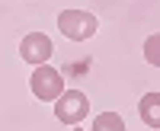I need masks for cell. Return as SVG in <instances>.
Masks as SVG:
<instances>
[{
    "instance_id": "cell-3",
    "label": "cell",
    "mask_w": 160,
    "mask_h": 131,
    "mask_svg": "<svg viewBox=\"0 0 160 131\" xmlns=\"http://www.w3.org/2000/svg\"><path fill=\"white\" fill-rule=\"evenodd\" d=\"M87 115H90V99L80 90H64L55 99V119L61 125H80Z\"/></svg>"
},
{
    "instance_id": "cell-6",
    "label": "cell",
    "mask_w": 160,
    "mask_h": 131,
    "mask_svg": "<svg viewBox=\"0 0 160 131\" xmlns=\"http://www.w3.org/2000/svg\"><path fill=\"white\" fill-rule=\"evenodd\" d=\"M90 131H125V122L118 112H99L93 119V128Z\"/></svg>"
},
{
    "instance_id": "cell-2",
    "label": "cell",
    "mask_w": 160,
    "mask_h": 131,
    "mask_svg": "<svg viewBox=\"0 0 160 131\" xmlns=\"http://www.w3.org/2000/svg\"><path fill=\"white\" fill-rule=\"evenodd\" d=\"M29 86H32V96L42 99V102H55L64 93V77L61 70H55L51 64H35L32 77H29Z\"/></svg>"
},
{
    "instance_id": "cell-1",
    "label": "cell",
    "mask_w": 160,
    "mask_h": 131,
    "mask_svg": "<svg viewBox=\"0 0 160 131\" xmlns=\"http://www.w3.org/2000/svg\"><path fill=\"white\" fill-rule=\"evenodd\" d=\"M58 29L71 38V42H87V38L96 35L99 19L87 10H61L58 13Z\"/></svg>"
},
{
    "instance_id": "cell-4",
    "label": "cell",
    "mask_w": 160,
    "mask_h": 131,
    "mask_svg": "<svg viewBox=\"0 0 160 131\" xmlns=\"http://www.w3.org/2000/svg\"><path fill=\"white\" fill-rule=\"evenodd\" d=\"M51 51H55V45H51V38L45 32H29L19 42V58L26 64H32V67H35V64H48Z\"/></svg>"
},
{
    "instance_id": "cell-7",
    "label": "cell",
    "mask_w": 160,
    "mask_h": 131,
    "mask_svg": "<svg viewBox=\"0 0 160 131\" xmlns=\"http://www.w3.org/2000/svg\"><path fill=\"white\" fill-rule=\"evenodd\" d=\"M144 61L151 67H160V32L148 35V42H144Z\"/></svg>"
},
{
    "instance_id": "cell-5",
    "label": "cell",
    "mask_w": 160,
    "mask_h": 131,
    "mask_svg": "<svg viewBox=\"0 0 160 131\" xmlns=\"http://www.w3.org/2000/svg\"><path fill=\"white\" fill-rule=\"evenodd\" d=\"M138 115L148 128H160V93H148L138 102Z\"/></svg>"
}]
</instances>
